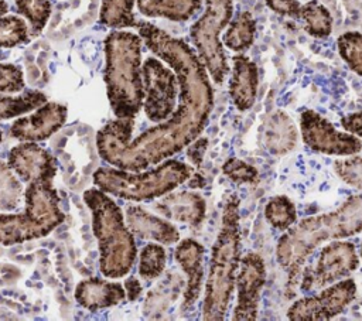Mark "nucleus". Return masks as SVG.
<instances>
[{
    "label": "nucleus",
    "mask_w": 362,
    "mask_h": 321,
    "mask_svg": "<svg viewBox=\"0 0 362 321\" xmlns=\"http://www.w3.org/2000/svg\"><path fill=\"white\" fill-rule=\"evenodd\" d=\"M141 40L130 31H112L105 40L106 92L117 119H133L144 102Z\"/></svg>",
    "instance_id": "7ed1b4c3"
},
{
    "label": "nucleus",
    "mask_w": 362,
    "mask_h": 321,
    "mask_svg": "<svg viewBox=\"0 0 362 321\" xmlns=\"http://www.w3.org/2000/svg\"><path fill=\"white\" fill-rule=\"evenodd\" d=\"M264 216L273 228L279 230H287L296 223L297 212L293 201L288 197L276 195L266 204Z\"/></svg>",
    "instance_id": "bb28decb"
},
{
    "label": "nucleus",
    "mask_w": 362,
    "mask_h": 321,
    "mask_svg": "<svg viewBox=\"0 0 362 321\" xmlns=\"http://www.w3.org/2000/svg\"><path fill=\"white\" fill-rule=\"evenodd\" d=\"M339 57L351 71L362 76V33L346 31L337 40Z\"/></svg>",
    "instance_id": "cd10ccee"
},
{
    "label": "nucleus",
    "mask_w": 362,
    "mask_h": 321,
    "mask_svg": "<svg viewBox=\"0 0 362 321\" xmlns=\"http://www.w3.org/2000/svg\"><path fill=\"white\" fill-rule=\"evenodd\" d=\"M335 173L348 185L361 189L332 212L310 216L294 223L279 239V264L296 276L305 257L322 242L348 238L362 232V157L349 156L334 163Z\"/></svg>",
    "instance_id": "f03ea898"
},
{
    "label": "nucleus",
    "mask_w": 362,
    "mask_h": 321,
    "mask_svg": "<svg viewBox=\"0 0 362 321\" xmlns=\"http://www.w3.org/2000/svg\"><path fill=\"white\" fill-rule=\"evenodd\" d=\"M222 171L229 180H232L233 182H238V184L255 182L259 175L257 170L253 165H250L236 157L226 160L225 164L222 165Z\"/></svg>",
    "instance_id": "2f4dec72"
},
{
    "label": "nucleus",
    "mask_w": 362,
    "mask_h": 321,
    "mask_svg": "<svg viewBox=\"0 0 362 321\" xmlns=\"http://www.w3.org/2000/svg\"><path fill=\"white\" fill-rule=\"evenodd\" d=\"M255 34L256 21L253 16L249 11H242L233 20H230L222 41L229 49L235 52H243L252 47Z\"/></svg>",
    "instance_id": "5701e85b"
},
{
    "label": "nucleus",
    "mask_w": 362,
    "mask_h": 321,
    "mask_svg": "<svg viewBox=\"0 0 362 321\" xmlns=\"http://www.w3.org/2000/svg\"><path fill=\"white\" fill-rule=\"evenodd\" d=\"M192 170L178 160H167L148 171H127L110 167L98 168L93 181L102 191L130 201H144L161 197L182 182Z\"/></svg>",
    "instance_id": "0eeeda50"
},
{
    "label": "nucleus",
    "mask_w": 362,
    "mask_h": 321,
    "mask_svg": "<svg viewBox=\"0 0 362 321\" xmlns=\"http://www.w3.org/2000/svg\"><path fill=\"white\" fill-rule=\"evenodd\" d=\"M356 284L352 279L335 281L324 287L320 294L303 297L287 310L291 321H325L341 314L355 298Z\"/></svg>",
    "instance_id": "9b49d317"
},
{
    "label": "nucleus",
    "mask_w": 362,
    "mask_h": 321,
    "mask_svg": "<svg viewBox=\"0 0 362 321\" xmlns=\"http://www.w3.org/2000/svg\"><path fill=\"white\" fill-rule=\"evenodd\" d=\"M126 225L132 233L140 236L141 239H151L164 245H173L180 238L178 230L173 223L147 212L140 206H127Z\"/></svg>",
    "instance_id": "a211bd4d"
},
{
    "label": "nucleus",
    "mask_w": 362,
    "mask_h": 321,
    "mask_svg": "<svg viewBox=\"0 0 362 321\" xmlns=\"http://www.w3.org/2000/svg\"><path fill=\"white\" fill-rule=\"evenodd\" d=\"M134 0H102L99 20L112 28L139 25L133 16Z\"/></svg>",
    "instance_id": "393cba45"
},
{
    "label": "nucleus",
    "mask_w": 362,
    "mask_h": 321,
    "mask_svg": "<svg viewBox=\"0 0 362 321\" xmlns=\"http://www.w3.org/2000/svg\"><path fill=\"white\" fill-rule=\"evenodd\" d=\"M139 33L150 51L173 68L180 85V99L171 117L132 141L133 119L112 120L98 132L100 157L127 171H143L189 146L205 129L214 106L206 68L184 40L171 37L150 23H140Z\"/></svg>",
    "instance_id": "f257e3e1"
},
{
    "label": "nucleus",
    "mask_w": 362,
    "mask_h": 321,
    "mask_svg": "<svg viewBox=\"0 0 362 321\" xmlns=\"http://www.w3.org/2000/svg\"><path fill=\"white\" fill-rule=\"evenodd\" d=\"M240 263L239 199L230 195L223 206L222 225L212 246L202 304V320H223L230 304Z\"/></svg>",
    "instance_id": "20e7f679"
},
{
    "label": "nucleus",
    "mask_w": 362,
    "mask_h": 321,
    "mask_svg": "<svg viewBox=\"0 0 362 321\" xmlns=\"http://www.w3.org/2000/svg\"><path fill=\"white\" fill-rule=\"evenodd\" d=\"M300 18L304 21V30L314 38H325L332 31V16L325 6L317 0L301 4Z\"/></svg>",
    "instance_id": "b1692460"
},
{
    "label": "nucleus",
    "mask_w": 362,
    "mask_h": 321,
    "mask_svg": "<svg viewBox=\"0 0 362 321\" xmlns=\"http://www.w3.org/2000/svg\"><path fill=\"white\" fill-rule=\"evenodd\" d=\"M359 252H361V259H362V242H361V250Z\"/></svg>",
    "instance_id": "58836bf2"
},
{
    "label": "nucleus",
    "mask_w": 362,
    "mask_h": 321,
    "mask_svg": "<svg viewBox=\"0 0 362 321\" xmlns=\"http://www.w3.org/2000/svg\"><path fill=\"white\" fill-rule=\"evenodd\" d=\"M47 102L44 93L38 91H27L20 96H3L0 95V120L16 117L25 112L40 107ZM3 139L0 130V141Z\"/></svg>",
    "instance_id": "a878e982"
},
{
    "label": "nucleus",
    "mask_w": 362,
    "mask_h": 321,
    "mask_svg": "<svg viewBox=\"0 0 362 321\" xmlns=\"http://www.w3.org/2000/svg\"><path fill=\"white\" fill-rule=\"evenodd\" d=\"M303 141L314 151L329 156H354L362 150V141L352 133H344L313 109L300 115Z\"/></svg>",
    "instance_id": "9d476101"
},
{
    "label": "nucleus",
    "mask_w": 362,
    "mask_h": 321,
    "mask_svg": "<svg viewBox=\"0 0 362 321\" xmlns=\"http://www.w3.org/2000/svg\"><path fill=\"white\" fill-rule=\"evenodd\" d=\"M24 88L23 71L17 65L0 64V92L14 93Z\"/></svg>",
    "instance_id": "473e14b6"
},
{
    "label": "nucleus",
    "mask_w": 362,
    "mask_h": 321,
    "mask_svg": "<svg viewBox=\"0 0 362 321\" xmlns=\"http://www.w3.org/2000/svg\"><path fill=\"white\" fill-rule=\"evenodd\" d=\"M205 11L189 30L198 57L215 83H222L229 72L221 31L230 23L233 13L232 0H205Z\"/></svg>",
    "instance_id": "6e6552de"
},
{
    "label": "nucleus",
    "mask_w": 362,
    "mask_h": 321,
    "mask_svg": "<svg viewBox=\"0 0 362 321\" xmlns=\"http://www.w3.org/2000/svg\"><path fill=\"white\" fill-rule=\"evenodd\" d=\"M28 41L27 23L17 16L0 17V47L11 48Z\"/></svg>",
    "instance_id": "c756f323"
},
{
    "label": "nucleus",
    "mask_w": 362,
    "mask_h": 321,
    "mask_svg": "<svg viewBox=\"0 0 362 321\" xmlns=\"http://www.w3.org/2000/svg\"><path fill=\"white\" fill-rule=\"evenodd\" d=\"M341 126L356 137H362V110L344 116L341 119Z\"/></svg>",
    "instance_id": "f704fd0d"
},
{
    "label": "nucleus",
    "mask_w": 362,
    "mask_h": 321,
    "mask_svg": "<svg viewBox=\"0 0 362 321\" xmlns=\"http://www.w3.org/2000/svg\"><path fill=\"white\" fill-rule=\"evenodd\" d=\"M157 206L165 216L192 226L199 225L205 216L204 198L191 191L170 194Z\"/></svg>",
    "instance_id": "aec40b11"
},
{
    "label": "nucleus",
    "mask_w": 362,
    "mask_h": 321,
    "mask_svg": "<svg viewBox=\"0 0 362 321\" xmlns=\"http://www.w3.org/2000/svg\"><path fill=\"white\" fill-rule=\"evenodd\" d=\"M264 1L272 11L280 16L294 17V18L300 17L301 4L298 0H264Z\"/></svg>",
    "instance_id": "72a5a7b5"
},
{
    "label": "nucleus",
    "mask_w": 362,
    "mask_h": 321,
    "mask_svg": "<svg viewBox=\"0 0 362 321\" xmlns=\"http://www.w3.org/2000/svg\"><path fill=\"white\" fill-rule=\"evenodd\" d=\"M206 139H198L197 141L194 140L189 146H188V158L192 161V164L199 165L201 160L204 157L205 148H206Z\"/></svg>",
    "instance_id": "c9c22d12"
},
{
    "label": "nucleus",
    "mask_w": 362,
    "mask_h": 321,
    "mask_svg": "<svg viewBox=\"0 0 362 321\" xmlns=\"http://www.w3.org/2000/svg\"><path fill=\"white\" fill-rule=\"evenodd\" d=\"M7 163L27 182L31 180H52L57 173V163L51 153L34 141L13 147Z\"/></svg>",
    "instance_id": "2eb2a0df"
},
{
    "label": "nucleus",
    "mask_w": 362,
    "mask_h": 321,
    "mask_svg": "<svg viewBox=\"0 0 362 321\" xmlns=\"http://www.w3.org/2000/svg\"><path fill=\"white\" fill-rule=\"evenodd\" d=\"M126 291L119 283L100 279L83 280L76 286L75 290L76 301L90 311L116 305L122 303Z\"/></svg>",
    "instance_id": "6ab92c4d"
},
{
    "label": "nucleus",
    "mask_w": 362,
    "mask_h": 321,
    "mask_svg": "<svg viewBox=\"0 0 362 321\" xmlns=\"http://www.w3.org/2000/svg\"><path fill=\"white\" fill-rule=\"evenodd\" d=\"M66 120V107L61 103L45 102L33 115L17 119L10 134L21 141H40L55 133Z\"/></svg>",
    "instance_id": "4468645a"
},
{
    "label": "nucleus",
    "mask_w": 362,
    "mask_h": 321,
    "mask_svg": "<svg viewBox=\"0 0 362 321\" xmlns=\"http://www.w3.org/2000/svg\"><path fill=\"white\" fill-rule=\"evenodd\" d=\"M174 255L188 277L184 293V301L181 305V310L185 311L194 307L201 293L204 277V247L194 239H184L175 247Z\"/></svg>",
    "instance_id": "dca6fc26"
},
{
    "label": "nucleus",
    "mask_w": 362,
    "mask_h": 321,
    "mask_svg": "<svg viewBox=\"0 0 362 321\" xmlns=\"http://www.w3.org/2000/svg\"><path fill=\"white\" fill-rule=\"evenodd\" d=\"M17 10L31 24L33 33H40L47 24L51 14V3L48 0H16Z\"/></svg>",
    "instance_id": "7c9ffc66"
},
{
    "label": "nucleus",
    "mask_w": 362,
    "mask_h": 321,
    "mask_svg": "<svg viewBox=\"0 0 362 321\" xmlns=\"http://www.w3.org/2000/svg\"><path fill=\"white\" fill-rule=\"evenodd\" d=\"M297 141L296 126L284 112H276L266 122L264 144L269 153L274 156H283L288 153Z\"/></svg>",
    "instance_id": "412c9836"
},
{
    "label": "nucleus",
    "mask_w": 362,
    "mask_h": 321,
    "mask_svg": "<svg viewBox=\"0 0 362 321\" xmlns=\"http://www.w3.org/2000/svg\"><path fill=\"white\" fill-rule=\"evenodd\" d=\"M359 266L355 246L349 242H331L322 247L314 270L304 273L303 290L324 288L351 274Z\"/></svg>",
    "instance_id": "f8f14e48"
},
{
    "label": "nucleus",
    "mask_w": 362,
    "mask_h": 321,
    "mask_svg": "<svg viewBox=\"0 0 362 321\" xmlns=\"http://www.w3.org/2000/svg\"><path fill=\"white\" fill-rule=\"evenodd\" d=\"M126 291H127V297H129V300L130 301H134L139 296H140V293H141V284H140V281L137 280V279H134V277H130V279H127L126 280Z\"/></svg>",
    "instance_id": "e433bc0d"
},
{
    "label": "nucleus",
    "mask_w": 362,
    "mask_h": 321,
    "mask_svg": "<svg viewBox=\"0 0 362 321\" xmlns=\"http://www.w3.org/2000/svg\"><path fill=\"white\" fill-rule=\"evenodd\" d=\"M6 11H7V3L4 0H0V17L6 14Z\"/></svg>",
    "instance_id": "4c0bfd02"
},
{
    "label": "nucleus",
    "mask_w": 362,
    "mask_h": 321,
    "mask_svg": "<svg viewBox=\"0 0 362 321\" xmlns=\"http://www.w3.org/2000/svg\"><path fill=\"white\" fill-rule=\"evenodd\" d=\"M232 76L229 81V93L233 105L245 112L256 100L259 86L257 65L246 55L236 54L232 58Z\"/></svg>",
    "instance_id": "f3484780"
},
{
    "label": "nucleus",
    "mask_w": 362,
    "mask_h": 321,
    "mask_svg": "<svg viewBox=\"0 0 362 321\" xmlns=\"http://www.w3.org/2000/svg\"><path fill=\"white\" fill-rule=\"evenodd\" d=\"M144 113L151 122L167 120L175 110L177 76L161 61L150 57L141 66Z\"/></svg>",
    "instance_id": "1a4fd4ad"
},
{
    "label": "nucleus",
    "mask_w": 362,
    "mask_h": 321,
    "mask_svg": "<svg viewBox=\"0 0 362 321\" xmlns=\"http://www.w3.org/2000/svg\"><path fill=\"white\" fill-rule=\"evenodd\" d=\"M164 266H165V250L163 246L156 243H148L141 249L139 273L143 279L151 280L158 277L164 272Z\"/></svg>",
    "instance_id": "c85d7f7f"
},
{
    "label": "nucleus",
    "mask_w": 362,
    "mask_h": 321,
    "mask_svg": "<svg viewBox=\"0 0 362 321\" xmlns=\"http://www.w3.org/2000/svg\"><path fill=\"white\" fill-rule=\"evenodd\" d=\"M202 6V0H137L146 17H163L171 21L189 20Z\"/></svg>",
    "instance_id": "4be33fe9"
},
{
    "label": "nucleus",
    "mask_w": 362,
    "mask_h": 321,
    "mask_svg": "<svg viewBox=\"0 0 362 321\" xmlns=\"http://www.w3.org/2000/svg\"><path fill=\"white\" fill-rule=\"evenodd\" d=\"M266 281V266L263 259L253 252L246 253L239 263L236 274L238 301L232 320L255 321L259 313L260 294Z\"/></svg>",
    "instance_id": "ddd939ff"
},
{
    "label": "nucleus",
    "mask_w": 362,
    "mask_h": 321,
    "mask_svg": "<svg viewBox=\"0 0 362 321\" xmlns=\"http://www.w3.org/2000/svg\"><path fill=\"white\" fill-rule=\"evenodd\" d=\"M83 201L92 214L93 233L99 243V266L105 277L126 276L136 260V243L124 223L119 205L100 188L83 192Z\"/></svg>",
    "instance_id": "39448f33"
},
{
    "label": "nucleus",
    "mask_w": 362,
    "mask_h": 321,
    "mask_svg": "<svg viewBox=\"0 0 362 321\" xmlns=\"http://www.w3.org/2000/svg\"><path fill=\"white\" fill-rule=\"evenodd\" d=\"M64 221L52 180H31L21 214H0V243L10 246L47 236Z\"/></svg>",
    "instance_id": "423d86ee"
}]
</instances>
